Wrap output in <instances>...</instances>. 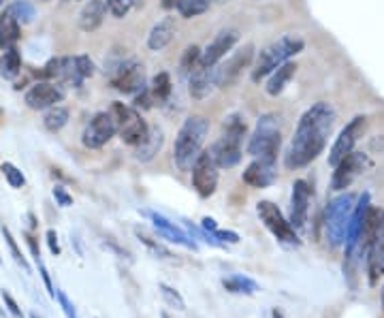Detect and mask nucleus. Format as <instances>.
<instances>
[{
	"label": "nucleus",
	"mask_w": 384,
	"mask_h": 318,
	"mask_svg": "<svg viewBox=\"0 0 384 318\" xmlns=\"http://www.w3.org/2000/svg\"><path fill=\"white\" fill-rule=\"evenodd\" d=\"M107 2V11L113 15V17H124V15H128V11L133 9V4H135V0H105Z\"/></svg>",
	"instance_id": "58836bf2"
},
{
	"label": "nucleus",
	"mask_w": 384,
	"mask_h": 318,
	"mask_svg": "<svg viewBox=\"0 0 384 318\" xmlns=\"http://www.w3.org/2000/svg\"><path fill=\"white\" fill-rule=\"evenodd\" d=\"M180 2H182V0H162V6H165V9H177Z\"/></svg>",
	"instance_id": "de8ad7c7"
},
{
	"label": "nucleus",
	"mask_w": 384,
	"mask_h": 318,
	"mask_svg": "<svg viewBox=\"0 0 384 318\" xmlns=\"http://www.w3.org/2000/svg\"><path fill=\"white\" fill-rule=\"evenodd\" d=\"M173 34H175V17H165L160 19L147 34V47L152 51H160L165 49L171 41H173Z\"/></svg>",
	"instance_id": "5701e85b"
},
{
	"label": "nucleus",
	"mask_w": 384,
	"mask_h": 318,
	"mask_svg": "<svg viewBox=\"0 0 384 318\" xmlns=\"http://www.w3.org/2000/svg\"><path fill=\"white\" fill-rule=\"evenodd\" d=\"M6 9L15 15V19H17L21 26H24V24H32L34 17H36V11H34V6H32L28 0H15V2H11Z\"/></svg>",
	"instance_id": "473e14b6"
},
{
	"label": "nucleus",
	"mask_w": 384,
	"mask_h": 318,
	"mask_svg": "<svg viewBox=\"0 0 384 318\" xmlns=\"http://www.w3.org/2000/svg\"><path fill=\"white\" fill-rule=\"evenodd\" d=\"M56 299H58V304H60V310L64 312V317H66V318H79L77 310H75V306L71 304V299L66 297V293H64V291L56 289Z\"/></svg>",
	"instance_id": "a19ab883"
},
{
	"label": "nucleus",
	"mask_w": 384,
	"mask_h": 318,
	"mask_svg": "<svg viewBox=\"0 0 384 318\" xmlns=\"http://www.w3.org/2000/svg\"><path fill=\"white\" fill-rule=\"evenodd\" d=\"M158 289H160V295H162V299L171 306V308H175V310H186V302H184V297L175 291V289H171L169 284H165V282H160L158 284Z\"/></svg>",
	"instance_id": "4c0bfd02"
},
{
	"label": "nucleus",
	"mask_w": 384,
	"mask_h": 318,
	"mask_svg": "<svg viewBox=\"0 0 384 318\" xmlns=\"http://www.w3.org/2000/svg\"><path fill=\"white\" fill-rule=\"evenodd\" d=\"M2 237H4V242H6V246H9V250H11L13 259H15V263H17V265H19L26 274H32V270H30V265H28L26 257H24V255H21V250L17 248V244H15L13 235H11V231H9L6 227H2Z\"/></svg>",
	"instance_id": "c9c22d12"
},
{
	"label": "nucleus",
	"mask_w": 384,
	"mask_h": 318,
	"mask_svg": "<svg viewBox=\"0 0 384 318\" xmlns=\"http://www.w3.org/2000/svg\"><path fill=\"white\" fill-rule=\"evenodd\" d=\"M192 186L201 197H212L218 188V165L214 163L209 150L201 152L192 167Z\"/></svg>",
	"instance_id": "9b49d317"
},
{
	"label": "nucleus",
	"mask_w": 384,
	"mask_h": 318,
	"mask_svg": "<svg viewBox=\"0 0 384 318\" xmlns=\"http://www.w3.org/2000/svg\"><path fill=\"white\" fill-rule=\"evenodd\" d=\"M357 197L353 193H344L329 201L327 212H325V235L331 248H340L346 244V233H348V222L355 212Z\"/></svg>",
	"instance_id": "39448f33"
},
{
	"label": "nucleus",
	"mask_w": 384,
	"mask_h": 318,
	"mask_svg": "<svg viewBox=\"0 0 384 318\" xmlns=\"http://www.w3.org/2000/svg\"><path fill=\"white\" fill-rule=\"evenodd\" d=\"M19 36H21V24L15 19V15L9 9H4L0 17V49L4 51L9 47H15Z\"/></svg>",
	"instance_id": "393cba45"
},
{
	"label": "nucleus",
	"mask_w": 384,
	"mask_h": 318,
	"mask_svg": "<svg viewBox=\"0 0 384 318\" xmlns=\"http://www.w3.org/2000/svg\"><path fill=\"white\" fill-rule=\"evenodd\" d=\"M62 98H64V90H62V86H58L53 81H36L24 96L26 105L34 111L49 109V107L62 103Z\"/></svg>",
	"instance_id": "4468645a"
},
{
	"label": "nucleus",
	"mask_w": 384,
	"mask_h": 318,
	"mask_svg": "<svg viewBox=\"0 0 384 318\" xmlns=\"http://www.w3.org/2000/svg\"><path fill=\"white\" fill-rule=\"evenodd\" d=\"M160 318H171V317H169L167 312H162V314H160Z\"/></svg>",
	"instance_id": "09e8293b"
},
{
	"label": "nucleus",
	"mask_w": 384,
	"mask_h": 318,
	"mask_svg": "<svg viewBox=\"0 0 384 318\" xmlns=\"http://www.w3.org/2000/svg\"><path fill=\"white\" fill-rule=\"evenodd\" d=\"M113 88L122 94H133L137 96L139 92L145 90V71L139 62L135 60H128L124 64H120L113 73V79H111Z\"/></svg>",
	"instance_id": "f8f14e48"
},
{
	"label": "nucleus",
	"mask_w": 384,
	"mask_h": 318,
	"mask_svg": "<svg viewBox=\"0 0 384 318\" xmlns=\"http://www.w3.org/2000/svg\"><path fill=\"white\" fill-rule=\"evenodd\" d=\"M216 0H182L180 4H177V11H180V15L182 17H197V15H201V13H205L212 4H214Z\"/></svg>",
	"instance_id": "72a5a7b5"
},
{
	"label": "nucleus",
	"mask_w": 384,
	"mask_h": 318,
	"mask_svg": "<svg viewBox=\"0 0 384 318\" xmlns=\"http://www.w3.org/2000/svg\"><path fill=\"white\" fill-rule=\"evenodd\" d=\"M68 118H71V113H68L66 107L53 105V107L47 109V113H45V118H43V124H45V128H47L49 133H58V130H62V128L68 124Z\"/></svg>",
	"instance_id": "c756f323"
},
{
	"label": "nucleus",
	"mask_w": 384,
	"mask_h": 318,
	"mask_svg": "<svg viewBox=\"0 0 384 318\" xmlns=\"http://www.w3.org/2000/svg\"><path fill=\"white\" fill-rule=\"evenodd\" d=\"M171 90H173V83H171L169 73H158V75L152 79L150 94H152L154 103H165V101L171 96Z\"/></svg>",
	"instance_id": "7c9ffc66"
},
{
	"label": "nucleus",
	"mask_w": 384,
	"mask_h": 318,
	"mask_svg": "<svg viewBox=\"0 0 384 318\" xmlns=\"http://www.w3.org/2000/svg\"><path fill=\"white\" fill-rule=\"evenodd\" d=\"M370 207H372V203H370V195H368V193H363V195L359 197V203L355 205V212H353L351 222H348L346 250H351V248L359 242L361 231H363V227H365V220H368V214H370Z\"/></svg>",
	"instance_id": "412c9836"
},
{
	"label": "nucleus",
	"mask_w": 384,
	"mask_h": 318,
	"mask_svg": "<svg viewBox=\"0 0 384 318\" xmlns=\"http://www.w3.org/2000/svg\"><path fill=\"white\" fill-rule=\"evenodd\" d=\"M254 58V47L246 45L244 49H239L231 60H227V64L220 66V86H231L239 79V75L244 73V68L250 66Z\"/></svg>",
	"instance_id": "aec40b11"
},
{
	"label": "nucleus",
	"mask_w": 384,
	"mask_h": 318,
	"mask_svg": "<svg viewBox=\"0 0 384 318\" xmlns=\"http://www.w3.org/2000/svg\"><path fill=\"white\" fill-rule=\"evenodd\" d=\"M368 167V156L363 152H351L340 165H336L333 178H331V188L336 193L346 190Z\"/></svg>",
	"instance_id": "ddd939ff"
},
{
	"label": "nucleus",
	"mask_w": 384,
	"mask_h": 318,
	"mask_svg": "<svg viewBox=\"0 0 384 318\" xmlns=\"http://www.w3.org/2000/svg\"><path fill=\"white\" fill-rule=\"evenodd\" d=\"M380 297H383V310H384V287H383V293H380Z\"/></svg>",
	"instance_id": "8fccbe9b"
},
{
	"label": "nucleus",
	"mask_w": 384,
	"mask_h": 318,
	"mask_svg": "<svg viewBox=\"0 0 384 318\" xmlns=\"http://www.w3.org/2000/svg\"><path fill=\"white\" fill-rule=\"evenodd\" d=\"M47 246H49V250H51V255H53V257H58V255H60V244H58V235H56V231H53V229H49V231H47Z\"/></svg>",
	"instance_id": "a18cd8bd"
},
{
	"label": "nucleus",
	"mask_w": 384,
	"mask_h": 318,
	"mask_svg": "<svg viewBox=\"0 0 384 318\" xmlns=\"http://www.w3.org/2000/svg\"><path fill=\"white\" fill-rule=\"evenodd\" d=\"M368 274L370 284L376 287L378 280L384 276V212L378 216L370 248H368Z\"/></svg>",
	"instance_id": "2eb2a0df"
},
{
	"label": "nucleus",
	"mask_w": 384,
	"mask_h": 318,
	"mask_svg": "<svg viewBox=\"0 0 384 318\" xmlns=\"http://www.w3.org/2000/svg\"><path fill=\"white\" fill-rule=\"evenodd\" d=\"M0 171L4 173V178H6V182H9V186H11V188H24V186H26V178H24V173H21V171H19L13 163H2Z\"/></svg>",
	"instance_id": "e433bc0d"
},
{
	"label": "nucleus",
	"mask_w": 384,
	"mask_h": 318,
	"mask_svg": "<svg viewBox=\"0 0 384 318\" xmlns=\"http://www.w3.org/2000/svg\"><path fill=\"white\" fill-rule=\"evenodd\" d=\"M207 133H209L207 118L190 116L188 120H184V124L175 137V145H173V160L180 171H192L197 158L203 152Z\"/></svg>",
	"instance_id": "f03ea898"
},
{
	"label": "nucleus",
	"mask_w": 384,
	"mask_h": 318,
	"mask_svg": "<svg viewBox=\"0 0 384 318\" xmlns=\"http://www.w3.org/2000/svg\"><path fill=\"white\" fill-rule=\"evenodd\" d=\"M2 299H4V306H6V310H9V314L13 318H26L24 317V312H21V308L17 306V302L13 299V295L9 293V291H2Z\"/></svg>",
	"instance_id": "37998d69"
},
{
	"label": "nucleus",
	"mask_w": 384,
	"mask_h": 318,
	"mask_svg": "<svg viewBox=\"0 0 384 318\" xmlns=\"http://www.w3.org/2000/svg\"><path fill=\"white\" fill-rule=\"evenodd\" d=\"M53 199H56V203H58L60 207H71V205H73V197L66 193L64 186H56V188H53Z\"/></svg>",
	"instance_id": "c03bdc74"
},
{
	"label": "nucleus",
	"mask_w": 384,
	"mask_h": 318,
	"mask_svg": "<svg viewBox=\"0 0 384 318\" xmlns=\"http://www.w3.org/2000/svg\"><path fill=\"white\" fill-rule=\"evenodd\" d=\"M201 229H203V231H207V233H214V231L218 229V225H216V220H214V218L205 216V218L201 220Z\"/></svg>",
	"instance_id": "49530a36"
},
{
	"label": "nucleus",
	"mask_w": 384,
	"mask_h": 318,
	"mask_svg": "<svg viewBox=\"0 0 384 318\" xmlns=\"http://www.w3.org/2000/svg\"><path fill=\"white\" fill-rule=\"evenodd\" d=\"M75 66H77V73L81 79H88L94 75V62L90 60V56L81 53V56H75Z\"/></svg>",
	"instance_id": "ea45409f"
},
{
	"label": "nucleus",
	"mask_w": 384,
	"mask_h": 318,
	"mask_svg": "<svg viewBox=\"0 0 384 318\" xmlns=\"http://www.w3.org/2000/svg\"><path fill=\"white\" fill-rule=\"evenodd\" d=\"M242 180L252 186V188H269L271 184H276L278 180V171H276V160H267V158H254L246 171L242 173Z\"/></svg>",
	"instance_id": "a211bd4d"
},
{
	"label": "nucleus",
	"mask_w": 384,
	"mask_h": 318,
	"mask_svg": "<svg viewBox=\"0 0 384 318\" xmlns=\"http://www.w3.org/2000/svg\"><path fill=\"white\" fill-rule=\"evenodd\" d=\"M107 15V2L105 0H90L79 13V28L85 32H94Z\"/></svg>",
	"instance_id": "b1692460"
},
{
	"label": "nucleus",
	"mask_w": 384,
	"mask_h": 318,
	"mask_svg": "<svg viewBox=\"0 0 384 318\" xmlns=\"http://www.w3.org/2000/svg\"><path fill=\"white\" fill-rule=\"evenodd\" d=\"M306 43L301 36H293L286 34L278 41H274L271 45H267L265 49L259 51L256 62L252 66V81H261L265 77H269L278 66H282L284 62H289L293 56H297L299 51H303Z\"/></svg>",
	"instance_id": "20e7f679"
},
{
	"label": "nucleus",
	"mask_w": 384,
	"mask_h": 318,
	"mask_svg": "<svg viewBox=\"0 0 384 318\" xmlns=\"http://www.w3.org/2000/svg\"><path fill=\"white\" fill-rule=\"evenodd\" d=\"M199 62H201V47L197 45H190L184 56H182V62H180V68H182V75H192L197 68H199Z\"/></svg>",
	"instance_id": "f704fd0d"
},
{
	"label": "nucleus",
	"mask_w": 384,
	"mask_h": 318,
	"mask_svg": "<svg viewBox=\"0 0 384 318\" xmlns=\"http://www.w3.org/2000/svg\"><path fill=\"white\" fill-rule=\"evenodd\" d=\"M162 141H165L162 130H160V128H150V133H147L145 141H143L141 145H137V148H135V158H137V160H141V163H150V160H152V158L160 152Z\"/></svg>",
	"instance_id": "bb28decb"
},
{
	"label": "nucleus",
	"mask_w": 384,
	"mask_h": 318,
	"mask_svg": "<svg viewBox=\"0 0 384 318\" xmlns=\"http://www.w3.org/2000/svg\"><path fill=\"white\" fill-rule=\"evenodd\" d=\"M246 120L237 113L229 116L224 122V133L222 137L212 145L209 154L214 158V163L218 165V169H233L239 165L242 160V141L246 137Z\"/></svg>",
	"instance_id": "7ed1b4c3"
},
{
	"label": "nucleus",
	"mask_w": 384,
	"mask_h": 318,
	"mask_svg": "<svg viewBox=\"0 0 384 318\" xmlns=\"http://www.w3.org/2000/svg\"><path fill=\"white\" fill-rule=\"evenodd\" d=\"M135 233H137V237L141 240V244H143V246H145V248H147L150 252H154V255H156L158 259H167V261H173V259H175V257H173V252H171V250H169L167 246H162V244H160L158 240L150 237V235H147L145 231L137 229Z\"/></svg>",
	"instance_id": "2f4dec72"
},
{
	"label": "nucleus",
	"mask_w": 384,
	"mask_h": 318,
	"mask_svg": "<svg viewBox=\"0 0 384 318\" xmlns=\"http://www.w3.org/2000/svg\"><path fill=\"white\" fill-rule=\"evenodd\" d=\"M310 197L312 188L306 180H297L293 184V195H291V225L295 231H303L308 222V212H310Z\"/></svg>",
	"instance_id": "dca6fc26"
},
{
	"label": "nucleus",
	"mask_w": 384,
	"mask_h": 318,
	"mask_svg": "<svg viewBox=\"0 0 384 318\" xmlns=\"http://www.w3.org/2000/svg\"><path fill=\"white\" fill-rule=\"evenodd\" d=\"M0 6H2V0H0Z\"/></svg>",
	"instance_id": "3c124183"
},
{
	"label": "nucleus",
	"mask_w": 384,
	"mask_h": 318,
	"mask_svg": "<svg viewBox=\"0 0 384 318\" xmlns=\"http://www.w3.org/2000/svg\"><path fill=\"white\" fill-rule=\"evenodd\" d=\"M365 126H368L365 116H357L351 124H346V128L340 133V137L336 139V143L329 152V165L331 167L340 165L351 152H355V145L361 139V135L365 133Z\"/></svg>",
	"instance_id": "9d476101"
},
{
	"label": "nucleus",
	"mask_w": 384,
	"mask_h": 318,
	"mask_svg": "<svg viewBox=\"0 0 384 318\" xmlns=\"http://www.w3.org/2000/svg\"><path fill=\"white\" fill-rule=\"evenodd\" d=\"M256 212H259V218L261 222L267 227V231L282 244H289V246H299L301 240L295 231V227L291 225V220L284 218L282 210L271 203V201H259L256 205Z\"/></svg>",
	"instance_id": "6e6552de"
},
{
	"label": "nucleus",
	"mask_w": 384,
	"mask_h": 318,
	"mask_svg": "<svg viewBox=\"0 0 384 318\" xmlns=\"http://www.w3.org/2000/svg\"><path fill=\"white\" fill-rule=\"evenodd\" d=\"M222 287L229 291V293H235V295H254L259 291V284L248 278V276H242V274H235L231 278H224L222 280Z\"/></svg>",
	"instance_id": "c85d7f7f"
},
{
	"label": "nucleus",
	"mask_w": 384,
	"mask_h": 318,
	"mask_svg": "<svg viewBox=\"0 0 384 318\" xmlns=\"http://www.w3.org/2000/svg\"><path fill=\"white\" fill-rule=\"evenodd\" d=\"M239 41V32L237 30H222L203 51H201V62L199 66H216L220 64V60L235 47V43Z\"/></svg>",
	"instance_id": "f3484780"
},
{
	"label": "nucleus",
	"mask_w": 384,
	"mask_h": 318,
	"mask_svg": "<svg viewBox=\"0 0 384 318\" xmlns=\"http://www.w3.org/2000/svg\"><path fill=\"white\" fill-rule=\"evenodd\" d=\"M214 240H218L220 244H239V235L235 231H222V229H216L214 233H209Z\"/></svg>",
	"instance_id": "79ce46f5"
},
{
	"label": "nucleus",
	"mask_w": 384,
	"mask_h": 318,
	"mask_svg": "<svg viewBox=\"0 0 384 318\" xmlns=\"http://www.w3.org/2000/svg\"><path fill=\"white\" fill-rule=\"evenodd\" d=\"M282 145V135H280V122L278 116L265 113L248 139V154L254 158H267V160H278V152Z\"/></svg>",
	"instance_id": "423d86ee"
},
{
	"label": "nucleus",
	"mask_w": 384,
	"mask_h": 318,
	"mask_svg": "<svg viewBox=\"0 0 384 318\" xmlns=\"http://www.w3.org/2000/svg\"><path fill=\"white\" fill-rule=\"evenodd\" d=\"M118 133V124H115V118L111 111H100L96 113L88 126L83 128V135H81V141L88 150H98L103 145H107Z\"/></svg>",
	"instance_id": "1a4fd4ad"
},
{
	"label": "nucleus",
	"mask_w": 384,
	"mask_h": 318,
	"mask_svg": "<svg viewBox=\"0 0 384 318\" xmlns=\"http://www.w3.org/2000/svg\"><path fill=\"white\" fill-rule=\"evenodd\" d=\"M21 71V53L17 47H9L0 56V77L2 79H15Z\"/></svg>",
	"instance_id": "cd10ccee"
},
{
	"label": "nucleus",
	"mask_w": 384,
	"mask_h": 318,
	"mask_svg": "<svg viewBox=\"0 0 384 318\" xmlns=\"http://www.w3.org/2000/svg\"><path fill=\"white\" fill-rule=\"evenodd\" d=\"M333 124H336V109L329 103L321 101L312 105L301 116L295 137L286 150V156H284L286 169H303L312 160H316L327 145Z\"/></svg>",
	"instance_id": "f257e3e1"
},
{
	"label": "nucleus",
	"mask_w": 384,
	"mask_h": 318,
	"mask_svg": "<svg viewBox=\"0 0 384 318\" xmlns=\"http://www.w3.org/2000/svg\"><path fill=\"white\" fill-rule=\"evenodd\" d=\"M295 73H297V64H293V62H284L282 66H278V68L269 75V79H267V86H265L267 94H269V96L282 94L284 88L289 86V81L295 77Z\"/></svg>",
	"instance_id": "a878e982"
},
{
	"label": "nucleus",
	"mask_w": 384,
	"mask_h": 318,
	"mask_svg": "<svg viewBox=\"0 0 384 318\" xmlns=\"http://www.w3.org/2000/svg\"><path fill=\"white\" fill-rule=\"evenodd\" d=\"M150 218H152V222H154V227H156V231H158L160 237H165V240L171 242V244H180V246H184V248H188V250H197V244L190 240V235H186L180 227H175L173 222H169L165 216L150 212Z\"/></svg>",
	"instance_id": "4be33fe9"
},
{
	"label": "nucleus",
	"mask_w": 384,
	"mask_h": 318,
	"mask_svg": "<svg viewBox=\"0 0 384 318\" xmlns=\"http://www.w3.org/2000/svg\"><path fill=\"white\" fill-rule=\"evenodd\" d=\"M111 113H113L115 124H118V135L126 145L137 148V145H141L145 141V137L150 133V126L135 107H128L124 103H113Z\"/></svg>",
	"instance_id": "0eeeda50"
},
{
	"label": "nucleus",
	"mask_w": 384,
	"mask_h": 318,
	"mask_svg": "<svg viewBox=\"0 0 384 318\" xmlns=\"http://www.w3.org/2000/svg\"><path fill=\"white\" fill-rule=\"evenodd\" d=\"M220 86V66H199L190 75V96L197 101L207 98Z\"/></svg>",
	"instance_id": "6ab92c4d"
}]
</instances>
